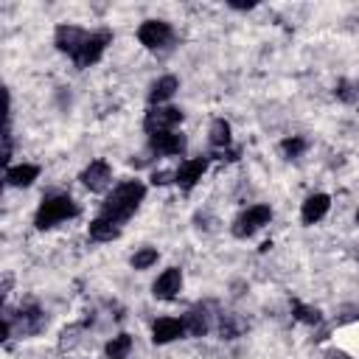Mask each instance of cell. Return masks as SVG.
Returning a JSON list of instances; mask_svg holds the SVG:
<instances>
[{
	"label": "cell",
	"mask_w": 359,
	"mask_h": 359,
	"mask_svg": "<svg viewBox=\"0 0 359 359\" xmlns=\"http://www.w3.org/2000/svg\"><path fill=\"white\" fill-rule=\"evenodd\" d=\"M143 196H146V185H143L140 180H126V182L115 185L112 194L104 199V205H101V216H104V219H112V222L121 224V222H126V219L140 208Z\"/></svg>",
	"instance_id": "cell-1"
},
{
	"label": "cell",
	"mask_w": 359,
	"mask_h": 359,
	"mask_svg": "<svg viewBox=\"0 0 359 359\" xmlns=\"http://www.w3.org/2000/svg\"><path fill=\"white\" fill-rule=\"evenodd\" d=\"M79 213V205L73 202V196L67 194H53V196H45L34 213V224L36 230H48V227H56L67 219H73Z\"/></svg>",
	"instance_id": "cell-2"
},
{
	"label": "cell",
	"mask_w": 359,
	"mask_h": 359,
	"mask_svg": "<svg viewBox=\"0 0 359 359\" xmlns=\"http://www.w3.org/2000/svg\"><path fill=\"white\" fill-rule=\"evenodd\" d=\"M269 219H272V208L269 205H250L247 210H241L236 216V222H233L230 230H233L236 238H247L255 230H261L264 224H269Z\"/></svg>",
	"instance_id": "cell-3"
},
{
	"label": "cell",
	"mask_w": 359,
	"mask_h": 359,
	"mask_svg": "<svg viewBox=\"0 0 359 359\" xmlns=\"http://www.w3.org/2000/svg\"><path fill=\"white\" fill-rule=\"evenodd\" d=\"M182 118H185V112L180 107H165V104L163 107H151L146 112V118H143V129L149 135H154V132H171V129H177L182 123Z\"/></svg>",
	"instance_id": "cell-4"
},
{
	"label": "cell",
	"mask_w": 359,
	"mask_h": 359,
	"mask_svg": "<svg viewBox=\"0 0 359 359\" xmlns=\"http://www.w3.org/2000/svg\"><path fill=\"white\" fill-rule=\"evenodd\" d=\"M174 39V28L165 20H146L137 28V42L149 50H160Z\"/></svg>",
	"instance_id": "cell-5"
},
{
	"label": "cell",
	"mask_w": 359,
	"mask_h": 359,
	"mask_svg": "<svg viewBox=\"0 0 359 359\" xmlns=\"http://www.w3.org/2000/svg\"><path fill=\"white\" fill-rule=\"evenodd\" d=\"M109 42H112V34H109V31H95V34H90L87 42L81 45V50L73 56V62H76L79 67H90V65H95V62L104 56V50H107Z\"/></svg>",
	"instance_id": "cell-6"
},
{
	"label": "cell",
	"mask_w": 359,
	"mask_h": 359,
	"mask_svg": "<svg viewBox=\"0 0 359 359\" xmlns=\"http://www.w3.org/2000/svg\"><path fill=\"white\" fill-rule=\"evenodd\" d=\"M185 146H188V140H185V135H182V132H177V129L149 135V149H151L154 154H160V157L182 154V151H185Z\"/></svg>",
	"instance_id": "cell-7"
},
{
	"label": "cell",
	"mask_w": 359,
	"mask_h": 359,
	"mask_svg": "<svg viewBox=\"0 0 359 359\" xmlns=\"http://www.w3.org/2000/svg\"><path fill=\"white\" fill-rule=\"evenodd\" d=\"M87 31L84 28H79V25H59L56 28V34H53V45L62 50V53H67V56H76L79 50H81V45L87 42Z\"/></svg>",
	"instance_id": "cell-8"
},
{
	"label": "cell",
	"mask_w": 359,
	"mask_h": 359,
	"mask_svg": "<svg viewBox=\"0 0 359 359\" xmlns=\"http://www.w3.org/2000/svg\"><path fill=\"white\" fill-rule=\"evenodd\" d=\"M180 289H182V272H180L177 266L163 269V272L157 275V280L151 283V294H154L157 300H174V297L180 294Z\"/></svg>",
	"instance_id": "cell-9"
},
{
	"label": "cell",
	"mask_w": 359,
	"mask_h": 359,
	"mask_svg": "<svg viewBox=\"0 0 359 359\" xmlns=\"http://www.w3.org/2000/svg\"><path fill=\"white\" fill-rule=\"evenodd\" d=\"M79 180H81V185L87 191H104L109 185V180H112V165L107 160H90V165L81 171Z\"/></svg>",
	"instance_id": "cell-10"
},
{
	"label": "cell",
	"mask_w": 359,
	"mask_h": 359,
	"mask_svg": "<svg viewBox=\"0 0 359 359\" xmlns=\"http://www.w3.org/2000/svg\"><path fill=\"white\" fill-rule=\"evenodd\" d=\"M208 171V157H194V160H185L177 171H174V182L182 188V191H191L199 180H202V174Z\"/></svg>",
	"instance_id": "cell-11"
},
{
	"label": "cell",
	"mask_w": 359,
	"mask_h": 359,
	"mask_svg": "<svg viewBox=\"0 0 359 359\" xmlns=\"http://www.w3.org/2000/svg\"><path fill=\"white\" fill-rule=\"evenodd\" d=\"M182 334H185V325H182V320H177V317H160V320H154V325H151V342H154V345H168V342L180 339Z\"/></svg>",
	"instance_id": "cell-12"
},
{
	"label": "cell",
	"mask_w": 359,
	"mask_h": 359,
	"mask_svg": "<svg viewBox=\"0 0 359 359\" xmlns=\"http://www.w3.org/2000/svg\"><path fill=\"white\" fill-rule=\"evenodd\" d=\"M328 208H331V196L328 194H311V196H306V202L300 208L303 224H317L328 213Z\"/></svg>",
	"instance_id": "cell-13"
},
{
	"label": "cell",
	"mask_w": 359,
	"mask_h": 359,
	"mask_svg": "<svg viewBox=\"0 0 359 359\" xmlns=\"http://www.w3.org/2000/svg\"><path fill=\"white\" fill-rule=\"evenodd\" d=\"M182 325H185V334H191V337H205V334L210 331V314H208V309H205V306L188 309L185 317H182Z\"/></svg>",
	"instance_id": "cell-14"
},
{
	"label": "cell",
	"mask_w": 359,
	"mask_h": 359,
	"mask_svg": "<svg viewBox=\"0 0 359 359\" xmlns=\"http://www.w3.org/2000/svg\"><path fill=\"white\" fill-rule=\"evenodd\" d=\"M36 177H39V165H34V163H20V165L6 168V182L11 188H28V185H34Z\"/></svg>",
	"instance_id": "cell-15"
},
{
	"label": "cell",
	"mask_w": 359,
	"mask_h": 359,
	"mask_svg": "<svg viewBox=\"0 0 359 359\" xmlns=\"http://www.w3.org/2000/svg\"><path fill=\"white\" fill-rule=\"evenodd\" d=\"M177 90H180L177 76H160V79L151 84V90H149V104H151V107H163Z\"/></svg>",
	"instance_id": "cell-16"
},
{
	"label": "cell",
	"mask_w": 359,
	"mask_h": 359,
	"mask_svg": "<svg viewBox=\"0 0 359 359\" xmlns=\"http://www.w3.org/2000/svg\"><path fill=\"white\" fill-rule=\"evenodd\" d=\"M87 236H90V241H112V238L121 236V227H118V222H112V219L95 216V219L90 222V227H87Z\"/></svg>",
	"instance_id": "cell-17"
},
{
	"label": "cell",
	"mask_w": 359,
	"mask_h": 359,
	"mask_svg": "<svg viewBox=\"0 0 359 359\" xmlns=\"http://www.w3.org/2000/svg\"><path fill=\"white\" fill-rule=\"evenodd\" d=\"M208 140H210V146H216V149H227L230 140H233V129H230V123H227L224 118H216V121L210 123Z\"/></svg>",
	"instance_id": "cell-18"
},
{
	"label": "cell",
	"mask_w": 359,
	"mask_h": 359,
	"mask_svg": "<svg viewBox=\"0 0 359 359\" xmlns=\"http://www.w3.org/2000/svg\"><path fill=\"white\" fill-rule=\"evenodd\" d=\"M129 351H132V337H129V334H115V337L104 345L107 359H126Z\"/></svg>",
	"instance_id": "cell-19"
},
{
	"label": "cell",
	"mask_w": 359,
	"mask_h": 359,
	"mask_svg": "<svg viewBox=\"0 0 359 359\" xmlns=\"http://www.w3.org/2000/svg\"><path fill=\"white\" fill-rule=\"evenodd\" d=\"M20 320H22V334H39V331H42V325L48 323V320H45V314H42L36 306L22 309V311H20Z\"/></svg>",
	"instance_id": "cell-20"
},
{
	"label": "cell",
	"mask_w": 359,
	"mask_h": 359,
	"mask_svg": "<svg viewBox=\"0 0 359 359\" xmlns=\"http://www.w3.org/2000/svg\"><path fill=\"white\" fill-rule=\"evenodd\" d=\"M292 314H294V320H300V323H306V325H320V323H323L320 309L306 306V303H300V300L292 303Z\"/></svg>",
	"instance_id": "cell-21"
},
{
	"label": "cell",
	"mask_w": 359,
	"mask_h": 359,
	"mask_svg": "<svg viewBox=\"0 0 359 359\" xmlns=\"http://www.w3.org/2000/svg\"><path fill=\"white\" fill-rule=\"evenodd\" d=\"M157 258H160V252H157L154 247H140V250H137V252L129 258V264H132V269L143 272V269L154 266V264H157Z\"/></svg>",
	"instance_id": "cell-22"
},
{
	"label": "cell",
	"mask_w": 359,
	"mask_h": 359,
	"mask_svg": "<svg viewBox=\"0 0 359 359\" xmlns=\"http://www.w3.org/2000/svg\"><path fill=\"white\" fill-rule=\"evenodd\" d=\"M306 149H309V140H306V137H300V135H292V137H286V140L280 143V151H283L289 160L300 157Z\"/></svg>",
	"instance_id": "cell-23"
},
{
	"label": "cell",
	"mask_w": 359,
	"mask_h": 359,
	"mask_svg": "<svg viewBox=\"0 0 359 359\" xmlns=\"http://www.w3.org/2000/svg\"><path fill=\"white\" fill-rule=\"evenodd\" d=\"M334 93H337V98H342V101H353V93H351V84H348V81H339Z\"/></svg>",
	"instance_id": "cell-24"
},
{
	"label": "cell",
	"mask_w": 359,
	"mask_h": 359,
	"mask_svg": "<svg viewBox=\"0 0 359 359\" xmlns=\"http://www.w3.org/2000/svg\"><path fill=\"white\" fill-rule=\"evenodd\" d=\"M359 317V309L356 306H345V314L337 317V323H348V320H356Z\"/></svg>",
	"instance_id": "cell-25"
},
{
	"label": "cell",
	"mask_w": 359,
	"mask_h": 359,
	"mask_svg": "<svg viewBox=\"0 0 359 359\" xmlns=\"http://www.w3.org/2000/svg\"><path fill=\"white\" fill-rule=\"evenodd\" d=\"M168 177H174V174H168V171H154V174H151V182H154V185H165V182H171Z\"/></svg>",
	"instance_id": "cell-26"
},
{
	"label": "cell",
	"mask_w": 359,
	"mask_h": 359,
	"mask_svg": "<svg viewBox=\"0 0 359 359\" xmlns=\"http://www.w3.org/2000/svg\"><path fill=\"white\" fill-rule=\"evenodd\" d=\"M230 8H238V11H244V8H255V3H230Z\"/></svg>",
	"instance_id": "cell-27"
},
{
	"label": "cell",
	"mask_w": 359,
	"mask_h": 359,
	"mask_svg": "<svg viewBox=\"0 0 359 359\" xmlns=\"http://www.w3.org/2000/svg\"><path fill=\"white\" fill-rule=\"evenodd\" d=\"M356 224H359V210H356Z\"/></svg>",
	"instance_id": "cell-28"
}]
</instances>
